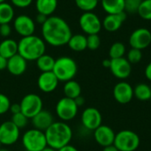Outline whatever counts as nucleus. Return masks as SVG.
<instances>
[{
  "mask_svg": "<svg viewBox=\"0 0 151 151\" xmlns=\"http://www.w3.org/2000/svg\"><path fill=\"white\" fill-rule=\"evenodd\" d=\"M139 135L132 130H121L115 135L113 145L119 151H135L140 146Z\"/></svg>",
  "mask_w": 151,
  "mask_h": 151,
  "instance_id": "nucleus-6",
  "label": "nucleus"
},
{
  "mask_svg": "<svg viewBox=\"0 0 151 151\" xmlns=\"http://www.w3.org/2000/svg\"><path fill=\"white\" fill-rule=\"evenodd\" d=\"M0 151H10L9 150H7V149H4V148H1L0 149Z\"/></svg>",
  "mask_w": 151,
  "mask_h": 151,
  "instance_id": "nucleus-48",
  "label": "nucleus"
},
{
  "mask_svg": "<svg viewBox=\"0 0 151 151\" xmlns=\"http://www.w3.org/2000/svg\"><path fill=\"white\" fill-rule=\"evenodd\" d=\"M81 120L85 129L94 131L102 125L103 117L101 112L96 108L88 107L82 111Z\"/></svg>",
  "mask_w": 151,
  "mask_h": 151,
  "instance_id": "nucleus-11",
  "label": "nucleus"
},
{
  "mask_svg": "<svg viewBox=\"0 0 151 151\" xmlns=\"http://www.w3.org/2000/svg\"><path fill=\"white\" fill-rule=\"evenodd\" d=\"M18 54V42L12 39H5L0 42V55L7 59Z\"/></svg>",
  "mask_w": 151,
  "mask_h": 151,
  "instance_id": "nucleus-21",
  "label": "nucleus"
},
{
  "mask_svg": "<svg viewBox=\"0 0 151 151\" xmlns=\"http://www.w3.org/2000/svg\"><path fill=\"white\" fill-rule=\"evenodd\" d=\"M9 111L12 113V115L21 112L20 104H11V106H10Z\"/></svg>",
  "mask_w": 151,
  "mask_h": 151,
  "instance_id": "nucleus-39",
  "label": "nucleus"
},
{
  "mask_svg": "<svg viewBox=\"0 0 151 151\" xmlns=\"http://www.w3.org/2000/svg\"><path fill=\"white\" fill-rule=\"evenodd\" d=\"M21 142L26 151H42L48 146L44 132L35 128L26 131L21 137Z\"/></svg>",
  "mask_w": 151,
  "mask_h": 151,
  "instance_id": "nucleus-5",
  "label": "nucleus"
},
{
  "mask_svg": "<svg viewBox=\"0 0 151 151\" xmlns=\"http://www.w3.org/2000/svg\"><path fill=\"white\" fill-rule=\"evenodd\" d=\"M4 2H5V0H0V3H4Z\"/></svg>",
  "mask_w": 151,
  "mask_h": 151,
  "instance_id": "nucleus-49",
  "label": "nucleus"
},
{
  "mask_svg": "<svg viewBox=\"0 0 151 151\" xmlns=\"http://www.w3.org/2000/svg\"><path fill=\"white\" fill-rule=\"evenodd\" d=\"M101 39L97 34L95 35H88L87 37V49L90 50H96L100 47Z\"/></svg>",
  "mask_w": 151,
  "mask_h": 151,
  "instance_id": "nucleus-34",
  "label": "nucleus"
},
{
  "mask_svg": "<svg viewBox=\"0 0 151 151\" xmlns=\"http://www.w3.org/2000/svg\"><path fill=\"white\" fill-rule=\"evenodd\" d=\"M110 70L111 73L119 80L127 79L132 73V65L129 61L123 58L111 59Z\"/></svg>",
  "mask_w": 151,
  "mask_h": 151,
  "instance_id": "nucleus-14",
  "label": "nucleus"
},
{
  "mask_svg": "<svg viewBox=\"0 0 151 151\" xmlns=\"http://www.w3.org/2000/svg\"><path fill=\"white\" fill-rule=\"evenodd\" d=\"M19 104L21 108V112L28 119H31L39 111H41L43 106L42 98L38 95L33 93L24 96Z\"/></svg>",
  "mask_w": 151,
  "mask_h": 151,
  "instance_id": "nucleus-8",
  "label": "nucleus"
},
{
  "mask_svg": "<svg viewBox=\"0 0 151 151\" xmlns=\"http://www.w3.org/2000/svg\"><path fill=\"white\" fill-rule=\"evenodd\" d=\"M142 0H125V12L137 13Z\"/></svg>",
  "mask_w": 151,
  "mask_h": 151,
  "instance_id": "nucleus-33",
  "label": "nucleus"
},
{
  "mask_svg": "<svg viewBox=\"0 0 151 151\" xmlns=\"http://www.w3.org/2000/svg\"><path fill=\"white\" fill-rule=\"evenodd\" d=\"M31 122L34 128L45 132L47 128H49L50 126L54 122V118L51 112L42 109L35 117L31 119Z\"/></svg>",
  "mask_w": 151,
  "mask_h": 151,
  "instance_id": "nucleus-18",
  "label": "nucleus"
},
{
  "mask_svg": "<svg viewBox=\"0 0 151 151\" xmlns=\"http://www.w3.org/2000/svg\"><path fill=\"white\" fill-rule=\"evenodd\" d=\"M67 45L73 51H83L87 49V37L81 34L73 35L71 36Z\"/></svg>",
  "mask_w": 151,
  "mask_h": 151,
  "instance_id": "nucleus-25",
  "label": "nucleus"
},
{
  "mask_svg": "<svg viewBox=\"0 0 151 151\" xmlns=\"http://www.w3.org/2000/svg\"><path fill=\"white\" fill-rule=\"evenodd\" d=\"M12 33V28L9 24L0 25V35L3 37H8Z\"/></svg>",
  "mask_w": 151,
  "mask_h": 151,
  "instance_id": "nucleus-38",
  "label": "nucleus"
},
{
  "mask_svg": "<svg viewBox=\"0 0 151 151\" xmlns=\"http://www.w3.org/2000/svg\"><path fill=\"white\" fill-rule=\"evenodd\" d=\"M45 49L44 41L35 35L22 37L18 42V54L27 61H35L45 54Z\"/></svg>",
  "mask_w": 151,
  "mask_h": 151,
  "instance_id": "nucleus-3",
  "label": "nucleus"
},
{
  "mask_svg": "<svg viewBox=\"0 0 151 151\" xmlns=\"http://www.w3.org/2000/svg\"><path fill=\"white\" fill-rule=\"evenodd\" d=\"M78 71L76 62L69 57H60L55 60L53 67V73L58 80L62 82L73 80Z\"/></svg>",
  "mask_w": 151,
  "mask_h": 151,
  "instance_id": "nucleus-4",
  "label": "nucleus"
},
{
  "mask_svg": "<svg viewBox=\"0 0 151 151\" xmlns=\"http://www.w3.org/2000/svg\"><path fill=\"white\" fill-rule=\"evenodd\" d=\"M55 60L56 59L53 57L47 54H43L35 61L38 69L42 73H45V72H52L55 65Z\"/></svg>",
  "mask_w": 151,
  "mask_h": 151,
  "instance_id": "nucleus-27",
  "label": "nucleus"
},
{
  "mask_svg": "<svg viewBox=\"0 0 151 151\" xmlns=\"http://www.w3.org/2000/svg\"><path fill=\"white\" fill-rule=\"evenodd\" d=\"M2 146H3V145H2V143H1V142H0V149H1V148H2Z\"/></svg>",
  "mask_w": 151,
  "mask_h": 151,
  "instance_id": "nucleus-50",
  "label": "nucleus"
},
{
  "mask_svg": "<svg viewBox=\"0 0 151 151\" xmlns=\"http://www.w3.org/2000/svg\"><path fill=\"white\" fill-rule=\"evenodd\" d=\"M12 4L13 6L18 7V8H27L28 7L33 0H11Z\"/></svg>",
  "mask_w": 151,
  "mask_h": 151,
  "instance_id": "nucleus-37",
  "label": "nucleus"
},
{
  "mask_svg": "<svg viewBox=\"0 0 151 151\" xmlns=\"http://www.w3.org/2000/svg\"><path fill=\"white\" fill-rule=\"evenodd\" d=\"M14 17V9L13 7L6 3H0V25L9 24Z\"/></svg>",
  "mask_w": 151,
  "mask_h": 151,
  "instance_id": "nucleus-28",
  "label": "nucleus"
},
{
  "mask_svg": "<svg viewBox=\"0 0 151 151\" xmlns=\"http://www.w3.org/2000/svg\"><path fill=\"white\" fill-rule=\"evenodd\" d=\"M78 111L79 107L77 106L74 99H71L65 96L59 99L56 104L57 116L64 122L73 119L77 116Z\"/></svg>",
  "mask_w": 151,
  "mask_h": 151,
  "instance_id": "nucleus-7",
  "label": "nucleus"
},
{
  "mask_svg": "<svg viewBox=\"0 0 151 151\" xmlns=\"http://www.w3.org/2000/svg\"><path fill=\"white\" fill-rule=\"evenodd\" d=\"M137 13L143 19L151 20V0H142Z\"/></svg>",
  "mask_w": 151,
  "mask_h": 151,
  "instance_id": "nucleus-31",
  "label": "nucleus"
},
{
  "mask_svg": "<svg viewBox=\"0 0 151 151\" xmlns=\"http://www.w3.org/2000/svg\"><path fill=\"white\" fill-rule=\"evenodd\" d=\"M113 97L120 104H127L134 98V88L127 81H120L113 88Z\"/></svg>",
  "mask_w": 151,
  "mask_h": 151,
  "instance_id": "nucleus-13",
  "label": "nucleus"
},
{
  "mask_svg": "<svg viewBox=\"0 0 151 151\" xmlns=\"http://www.w3.org/2000/svg\"><path fill=\"white\" fill-rule=\"evenodd\" d=\"M42 34L43 41L54 47H60L68 43L72 30L68 23L58 16H50L42 24Z\"/></svg>",
  "mask_w": 151,
  "mask_h": 151,
  "instance_id": "nucleus-1",
  "label": "nucleus"
},
{
  "mask_svg": "<svg viewBox=\"0 0 151 151\" xmlns=\"http://www.w3.org/2000/svg\"><path fill=\"white\" fill-rule=\"evenodd\" d=\"M7 60H8L7 58L2 57L0 55V71H3V70L6 69V67H7Z\"/></svg>",
  "mask_w": 151,
  "mask_h": 151,
  "instance_id": "nucleus-41",
  "label": "nucleus"
},
{
  "mask_svg": "<svg viewBox=\"0 0 151 151\" xmlns=\"http://www.w3.org/2000/svg\"><path fill=\"white\" fill-rule=\"evenodd\" d=\"M116 134L113 129L106 125H101L96 130H94V138L95 141L102 146L103 148L113 145Z\"/></svg>",
  "mask_w": 151,
  "mask_h": 151,
  "instance_id": "nucleus-16",
  "label": "nucleus"
},
{
  "mask_svg": "<svg viewBox=\"0 0 151 151\" xmlns=\"http://www.w3.org/2000/svg\"><path fill=\"white\" fill-rule=\"evenodd\" d=\"M103 151H119L118 149L114 146V145H110V146H107V147H104L103 149Z\"/></svg>",
  "mask_w": 151,
  "mask_h": 151,
  "instance_id": "nucleus-45",
  "label": "nucleus"
},
{
  "mask_svg": "<svg viewBox=\"0 0 151 151\" xmlns=\"http://www.w3.org/2000/svg\"><path fill=\"white\" fill-rule=\"evenodd\" d=\"M142 58V50H138V49H134L132 48L128 53H127V59L129 61V63L132 65V64H137L139 63Z\"/></svg>",
  "mask_w": 151,
  "mask_h": 151,
  "instance_id": "nucleus-35",
  "label": "nucleus"
},
{
  "mask_svg": "<svg viewBox=\"0 0 151 151\" xmlns=\"http://www.w3.org/2000/svg\"><path fill=\"white\" fill-rule=\"evenodd\" d=\"M104 10L108 14H117L125 12V0H101Z\"/></svg>",
  "mask_w": 151,
  "mask_h": 151,
  "instance_id": "nucleus-23",
  "label": "nucleus"
},
{
  "mask_svg": "<svg viewBox=\"0 0 151 151\" xmlns=\"http://www.w3.org/2000/svg\"><path fill=\"white\" fill-rule=\"evenodd\" d=\"M129 43L132 48L141 50L148 48L151 43V32L145 27L134 30L130 35Z\"/></svg>",
  "mask_w": 151,
  "mask_h": 151,
  "instance_id": "nucleus-12",
  "label": "nucleus"
},
{
  "mask_svg": "<svg viewBox=\"0 0 151 151\" xmlns=\"http://www.w3.org/2000/svg\"><path fill=\"white\" fill-rule=\"evenodd\" d=\"M99 0H75V4L79 9L84 12H92L96 8Z\"/></svg>",
  "mask_w": 151,
  "mask_h": 151,
  "instance_id": "nucleus-30",
  "label": "nucleus"
},
{
  "mask_svg": "<svg viewBox=\"0 0 151 151\" xmlns=\"http://www.w3.org/2000/svg\"><path fill=\"white\" fill-rule=\"evenodd\" d=\"M48 19V16L46 15H43V14H41V13H38L37 16H36V22H38L39 24H43L46 19Z\"/></svg>",
  "mask_w": 151,
  "mask_h": 151,
  "instance_id": "nucleus-40",
  "label": "nucleus"
},
{
  "mask_svg": "<svg viewBox=\"0 0 151 151\" xmlns=\"http://www.w3.org/2000/svg\"><path fill=\"white\" fill-rule=\"evenodd\" d=\"M42 151H58V150H55V149H53V148H51V147L47 146L45 149H43Z\"/></svg>",
  "mask_w": 151,
  "mask_h": 151,
  "instance_id": "nucleus-47",
  "label": "nucleus"
},
{
  "mask_svg": "<svg viewBox=\"0 0 151 151\" xmlns=\"http://www.w3.org/2000/svg\"><path fill=\"white\" fill-rule=\"evenodd\" d=\"M127 19V13L125 12L117 14H108L103 20V27L109 32H115L120 28L123 22Z\"/></svg>",
  "mask_w": 151,
  "mask_h": 151,
  "instance_id": "nucleus-20",
  "label": "nucleus"
},
{
  "mask_svg": "<svg viewBox=\"0 0 151 151\" xmlns=\"http://www.w3.org/2000/svg\"><path fill=\"white\" fill-rule=\"evenodd\" d=\"M11 106V101L7 96L0 93V115L9 111Z\"/></svg>",
  "mask_w": 151,
  "mask_h": 151,
  "instance_id": "nucleus-36",
  "label": "nucleus"
},
{
  "mask_svg": "<svg viewBox=\"0 0 151 151\" xmlns=\"http://www.w3.org/2000/svg\"><path fill=\"white\" fill-rule=\"evenodd\" d=\"M74 101H75V103H76V104H77L78 107H81V106H82V105L85 104V99H84V97L81 96L76 97V98L74 99Z\"/></svg>",
  "mask_w": 151,
  "mask_h": 151,
  "instance_id": "nucleus-44",
  "label": "nucleus"
},
{
  "mask_svg": "<svg viewBox=\"0 0 151 151\" xmlns=\"http://www.w3.org/2000/svg\"><path fill=\"white\" fill-rule=\"evenodd\" d=\"M63 91L65 96L71 99H75L76 97L81 96V87L74 80H71L65 82Z\"/></svg>",
  "mask_w": 151,
  "mask_h": 151,
  "instance_id": "nucleus-24",
  "label": "nucleus"
},
{
  "mask_svg": "<svg viewBox=\"0 0 151 151\" xmlns=\"http://www.w3.org/2000/svg\"><path fill=\"white\" fill-rule=\"evenodd\" d=\"M134 97L136 99L145 102L151 98V87L146 83H140L134 88Z\"/></svg>",
  "mask_w": 151,
  "mask_h": 151,
  "instance_id": "nucleus-26",
  "label": "nucleus"
},
{
  "mask_svg": "<svg viewBox=\"0 0 151 151\" xmlns=\"http://www.w3.org/2000/svg\"><path fill=\"white\" fill-rule=\"evenodd\" d=\"M58 151H79L74 146L71 145V144H67L62 148H60L59 150H58Z\"/></svg>",
  "mask_w": 151,
  "mask_h": 151,
  "instance_id": "nucleus-42",
  "label": "nucleus"
},
{
  "mask_svg": "<svg viewBox=\"0 0 151 151\" xmlns=\"http://www.w3.org/2000/svg\"><path fill=\"white\" fill-rule=\"evenodd\" d=\"M150 100H151V98H150Z\"/></svg>",
  "mask_w": 151,
  "mask_h": 151,
  "instance_id": "nucleus-51",
  "label": "nucleus"
},
{
  "mask_svg": "<svg viewBox=\"0 0 151 151\" xmlns=\"http://www.w3.org/2000/svg\"><path fill=\"white\" fill-rule=\"evenodd\" d=\"M58 6V0H36L35 7L38 13L46 15L48 17L56 11Z\"/></svg>",
  "mask_w": 151,
  "mask_h": 151,
  "instance_id": "nucleus-22",
  "label": "nucleus"
},
{
  "mask_svg": "<svg viewBox=\"0 0 151 151\" xmlns=\"http://www.w3.org/2000/svg\"><path fill=\"white\" fill-rule=\"evenodd\" d=\"M20 135V129L11 120L4 121L0 125V142L4 146H11L17 142Z\"/></svg>",
  "mask_w": 151,
  "mask_h": 151,
  "instance_id": "nucleus-9",
  "label": "nucleus"
},
{
  "mask_svg": "<svg viewBox=\"0 0 151 151\" xmlns=\"http://www.w3.org/2000/svg\"><path fill=\"white\" fill-rule=\"evenodd\" d=\"M11 121L19 129H22L24 127H27V123H28V119L22 113H17V114H13L12 116Z\"/></svg>",
  "mask_w": 151,
  "mask_h": 151,
  "instance_id": "nucleus-32",
  "label": "nucleus"
},
{
  "mask_svg": "<svg viewBox=\"0 0 151 151\" xmlns=\"http://www.w3.org/2000/svg\"><path fill=\"white\" fill-rule=\"evenodd\" d=\"M144 73H145L146 78L151 81V62H150L147 65V66L145 68V71H144Z\"/></svg>",
  "mask_w": 151,
  "mask_h": 151,
  "instance_id": "nucleus-43",
  "label": "nucleus"
},
{
  "mask_svg": "<svg viewBox=\"0 0 151 151\" xmlns=\"http://www.w3.org/2000/svg\"><path fill=\"white\" fill-rule=\"evenodd\" d=\"M125 53H126V46L124 45V43L120 42H114L110 48V51H109L111 59L123 58Z\"/></svg>",
  "mask_w": 151,
  "mask_h": 151,
  "instance_id": "nucleus-29",
  "label": "nucleus"
},
{
  "mask_svg": "<svg viewBox=\"0 0 151 151\" xmlns=\"http://www.w3.org/2000/svg\"><path fill=\"white\" fill-rule=\"evenodd\" d=\"M47 144L55 150L70 144L73 138V130L71 127L64 121H54L44 132Z\"/></svg>",
  "mask_w": 151,
  "mask_h": 151,
  "instance_id": "nucleus-2",
  "label": "nucleus"
},
{
  "mask_svg": "<svg viewBox=\"0 0 151 151\" xmlns=\"http://www.w3.org/2000/svg\"><path fill=\"white\" fill-rule=\"evenodd\" d=\"M59 81L53 73V72L42 73L37 80V86L43 93H51L58 86Z\"/></svg>",
  "mask_w": 151,
  "mask_h": 151,
  "instance_id": "nucleus-17",
  "label": "nucleus"
},
{
  "mask_svg": "<svg viewBox=\"0 0 151 151\" xmlns=\"http://www.w3.org/2000/svg\"><path fill=\"white\" fill-rule=\"evenodd\" d=\"M79 23L82 31L88 35L98 34L103 26L98 16L92 12H84L80 17Z\"/></svg>",
  "mask_w": 151,
  "mask_h": 151,
  "instance_id": "nucleus-10",
  "label": "nucleus"
},
{
  "mask_svg": "<svg viewBox=\"0 0 151 151\" xmlns=\"http://www.w3.org/2000/svg\"><path fill=\"white\" fill-rule=\"evenodd\" d=\"M6 69L11 74L14 76H19L27 70V60L19 54H16L7 60Z\"/></svg>",
  "mask_w": 151,
  "mask_h": 151,
  "instance_id": "nucleus-19",
  "label": "nucleus"
},
{
  "mask_svg": "<svg viewBox=\"0 0 151 151\" xmlns=\"http://www.w3.org/2000/svg\"><path fill=\"white\" fill-rule=\"evenodd\" d=\"M111 63V59H104L102 64H103V66H104L105 68H110Z\"/></svg>",
  "mask_w": 151,
  "mask_h": 151,
  "instance_id": "nucleus-46",
  "label": "nucleus"
},
{
  "mask_svg": "<svg viewBox=\"0 0 151 151\" xmlns=\"http://www.w3.org/2000/svg\"><path fill=\"white\" fill-rule=\"evenodd\" d=\"M14 29L21 37L34 35L35 24L32 18L27 15H19L14 19Z\"/></svg>",
  "mask_w": 151,
  "mask_h": 151,
  "instance_id": "nucleus-15",
  "label": "nucleus"
}]
</instances>
